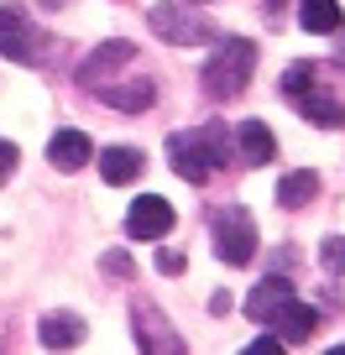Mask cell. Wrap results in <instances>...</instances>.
Masks as SVG:
<instances>
[{
	"label": "cell",
	"mask_w": 345,
	"mask_h": 355,
	"mask_svg": "<svg viewBox=\"0 0 345 355\" xmlns=\"http://www.w3.org/2000/svg\"><path fill=\"white\" fill-rule=\"evenodd\" d=\"M225 125H199V131H173L167 136V162L183 183H210L214 173L225 167Z\"/></svg>",
	"instance_id": "cell-1"
},
{
	"label": "cell",
	"mask_w": 345,
	"mask_h": 355,
	"mask_svg": "<svg viewBox=\"0 0 345 355\" xmlns=\"http://www.w3.org/2000/svg\"><path fill=\"white\" fill-rule=\"evenodd\" d=\"M251 73H256V42H246V37H220L210 63L199 68V84H204V94H210L214 105H225L251 84Z\"/></svg>",
	"instance_id": "cell-2"
},
{
	"label": "cell",
	"mask_w": 345,
	"mask_h": 355,
	"mask_svg": "<svg viewBox=\"0 0 345 355\" xmlns=\"http://www.w3.org/2000/svg\"><path fill=\"white\" fill-rule=\"evenodd\" d=\"M47 42H53V37H47L22 6H0V58H11V63H42Z\"/></svg>",
	"instance_id": "cell-3"
},
{
	"label": "cell",
	"mask_w": 345,
	"mask_h": 355,
	"mask_svg": "<svg viewBox=\"0 0 345 355\" xmlns=\"http://www.w3.org/2000/svg\"><path fill=\"white\" fill-rule=\"evenodd\" d=\"M146 26H152L162 42H173V47H199V42H214V26L204 21V16H194L183 0L152 6V11H146Z\"/></svg>",
	"instance_id": "cell-4"
},
{
	"label": "cell",
	"mask_w": 345,
	"mask_h": 355,
	"mask_svg": "<svg viewBox=\"0 0 345 355\" xmlns=\"http://www.w3.org/2000/svg\"><path fill=\"white\" fill-rule=\"evenodd\" d=\"M214 256H220L225 266H246L256 256V225H251V214H246L241 204L214 214Z\"/></svg>",
	"instance_id": "cell-5"
},
{
	"label": "cell",
	"mask_w": 345,
	"mask_h": 355,
	"mask_svg": "<svg viewBox=\"0 0 345 355\" xmlns=\"http://www.w3.org/2000/svg\"><path fill=\"white\" fill-rule=\"evenodd\" d=\"M142 63V53H136V42H126V37H115V42H105V47H94L84 63H78V89H100V84H110V78H121L126 68H136Z\"/></svg>",
	"instance_id": "cell-6"
},
{
	"label": "cell",
	"mask_w": 345,
	"mask_h": 355,
	"mask_svg": "<svg viewBox=\"0 0 345 355\" xmlns=\"http://www.w3.org/2000/svg\"><path fill=\"white\" fill-rule=\"evenodd\" d=\"M94 94H100V100L110 105V110H126V115H142L146 105L157 100V84H152V73H146V68L136 63V68H126L121 78H110V84H100V89H94Z\"/></svg>",
	"instance_id": "cell-7"
},
{
	"label": "cell",
	"mask_w": 345,
	"mask_h": 355,
	"mask_svg": "<svg viewBox=\"0 0 345 355\" xmlns=\"http://www.w3.org/2000/svg\"><path fill=\"white\" fill-rule=\"evenodd\" d=\"M131 319H136V345H142L146 355H178L183 350V334L167 324V313L157 309V303H136Z\"/></svg>",
	"instance_id": "cell-8"
},
{
	"label": "cell",
	"mask_w": 345,
	"mask_h": 355,
	"mask_svg": "<svg viewBox=\"0 0 345 355\" xmlns=\"http://www.w3.org/2000/svg\"><path fill=\"white\" fill-rule=\"evenodd\" d=\"M262 324H267V329L278 334L283 345H309V340H314V329H319V309H314V303L288 298V303H278V309H272Z\"/></svg>",
	"instance_id": "cell-9"
},
{
	"label": "cell",
	"mask_w": 345,
	"mask_h": 355,
	"mask_svg": "<svg viewBox=\"0 0 345 355\" xmlns=\"http://www.w3.org/2000/svg\"><path fill=\"white\" fill-rule=\"evenodd\" d=\"M167 230H173V204L162 193H142L131 204V214H126V235L131 241H162Z\"/></svg>",
	"instance_id": "cell-10"
},
{
	"label": "cell",
	"mask_w": 345,
	"mask_h": 355,
	"mask_svg": "<svg viewBox=\"0 0 345 355\" xmlns=\"http://www.w3.org/2000/svg\"><path fill=\"white\" fill-rule=\"evenodd\" d=\"M90 157H94V146H90L84 131H53V141H47V162H53L58 173H78Z\"/></svg>",
	"instance_id": "cell-11"
},
{
	"label": "cell",
	"mask_w": 345,
	"mask_h": 355,
	"mask_svg": "<svg viewBox=\"0 0 345 355\" xmlns=\"http://www.w3.org/2000/svg\"><path fill=\"white\" fill-rule=\"evenodd\" d=\"M235 146H241V162H251V167H267L272 157H278V136H272L262 121L235 125Z\"/></svg>",
	"instance_id": "cell-12"
},
{
	"label": "cell",
	"mask_w": 345,
	"mask_h": 355,
	"mask_svg": "<svg viewBox=\"0 0 345 355\" xmlns=\"http://www.w3.org/2000/svg\"><path fill=\"white\" fill-rule=\"evenodd\" d=\"M293 105H298V110H303V121H314L319 131H340V125H345V105L335 100V94H324L319 84H314L309 94H298Z\"/></svg>",
	"instance_id": "cell-13"
},
{
	"label": "cell",
	"mask_w": 345,
	"mask_h": 355,
	"mask_svg": "<svg viewBox=\"0 0 345 355\" xmlns=\"http://www.w3.org/2000/svg\"><path fill=\"white\" fill-rule=\"evenodd\" d=\"M100 178L115 183V189L136 183V178H142V152H136V146H105L100 152Z\"/></svg>",
	"instance_id": "cell-14"
},
{
	"label": "cell",
	"mask_w": 345,
	"mask_h": 355,
	"mask_svg": "<svg viewBox=\"0 0 345 355\" xmlns=\"http://www.w3.org/2000/svg\"><path fill=\"white\" fill-rule=\"evenodd\" d=\"M37 334H42L47 350H74V345H84V319H78V313H68V309H63V313H47Z\"/></svg>",
	"instance_id": "cell-15"
},
{
	"label": "cell",
	"mask_w": 345,
	"mask_h": 355,
	"mask_svg": "<svg viewBox=\"0 0 345 355\" xmlns=\"http://www.w3.org/2000/svg\"><path fill=\"white\" fill-rule=\"evenodd\" d=\"M288 298H293V282H288V277H267V282H256L251 298H246V319L262 324L272 309H278V303H288Z\"/></svg>",
	"instance_id": "cell-16"
},
{
	"label": "cell",
	"mask_w": 345,
	"mask_h": 355,
	"mask_svg": "<svg viewBox=\"0 0 345 355\" xmlns=\"http://www.w3.org/2000/svg\"><path fill=\"white\" fill-rule=\"evenodd\" d=\"M298 21H303V32L335 37L345 26V11H340V0H303V6H298Z\"/></svg>",
	"instance_id": "cell-17"
},
{
	"label": "cell",
	"mask_w": 345,
	"mask_h": 355,
	"mask_svg": "<svg viewBox=\"0 0 345 355\" xmlns=\"http://www.w3.org/2000/svg\"><path fill=\"white\" fill-rule=\"evenodd\" d=\"M314 193H319V173H314V167H293V173H283V183H278L283 209H303Z\"/></svg>",
	"instance_id": "cell-18"
},
{
	"label": "cell",
	"mask_w": 345,
	"mask_h": 355,
	"mask_svg": "<svg viewBox=\"0 0 345 355\" xmlns=\"http://www.w3.org/2000/svg\"><path fill=\"white\" fill-rule=\"evenodd\" d=\"M314 84H319V63H288V73H283V94H288V100L309 94Z\"/></svg>",
	"instance_id": "cell-19"
},
{
	"label": "cell",
	"mask_w": 345,
	"mask_h": 355,
	"mask_svg": "<svg viewBox=\"0 0 345 355\" xmlns=\"http://www.w3.org/2000/svg\"><path fill=\"white\" fill-rule=\"evenodd\" d=\"M319 256H324L330 272H345V235H330V241L319 245Z\"/></svg>",
	"instance_id": "cell-20"
},
{
	"label": "cell",
	"mask_w": 345,
	"mask_h": 355,
	"mask_svg": "<svg viewBox=\"0 0 345 355\" xmlns=\"http://www.w3.org/2000/svg\"><path fill=\"white\" fill-rule=\"evenodd\" d=\"M16 141H0V189H6V183H11V173H16Z\"/></svg>",
	"instance_id": "cell-21"
},
{
	"label": "cell",
	"mask_w": 345,
	"mask_h": 355,
	"mask_svg": "<svg viewBox=\"0 0 345 355\" xmlns=\"http://www.w3.org/2000/svg\"><path fill=\"white\" fill-rule=\"evenodd\" d=\"M251 355H283V340H278V334H262V340H251Z\"/></svg>",
	"instance_id": "cell-22"
},
{
	"label": "cell",
	"mask_w": 345,
	"mask_h": 355,
	"mask_svg": "<svg viewBox=\"0 0 345 355\" xmlns=\"http://www.w3.org/2000/svg\"><path fill=\"white\" fill-rule=\"evenodd\" d=\"M105 272H115V277H131V256H126V251H110V256H105Z\"/></svg>",
	"instance_id": "cell-23"
},
{
	"label": "cell",
	"mask_w": 345,
	"mask_h": 355,
	"mask_svg": "<svg viewBox=\"0 0 345 355\" xmlns=\"http://www.w3.org/2000/svg\"><path fill=\"white\" fill-rule=\"evenodd\" d=\"M157 272H183V256L178 251H157Z\"/></svg>",
	"instance_id": "cell-24"
},
{
	"label": "cell",
	"mask_w": 345,
	"mask_h": 355,
	"mask_svg": "<svg viewBox=\"0 0 345 355\" xmlns=\"http://www.w3.org/2000/svg\"><path fill=\"white\" fill-rule=\"evenodd\" d=\"M335 37H340V32H335ZM335 63H345V37L335 42Z\"/></svg>",
	"instance_id": "cell-25"
}]
</instances>
